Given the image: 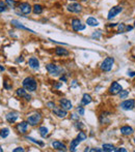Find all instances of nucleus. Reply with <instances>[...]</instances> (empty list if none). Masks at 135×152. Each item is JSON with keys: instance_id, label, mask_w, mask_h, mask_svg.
<instances>
[{"instance_id": "10", "label": "nucleus", "mask_w": 135, "mask_h": 152, "mask_svg": "<svg viewBox=\"0 0 135 152\" xmlns=\"http://www.w3.org/2000/svg\"><path fill=\"white\" fill-rule=\"evenodd\" d=\"M122 89L123 88H122V86L119 84V83L113 82L112 84L110 85V87H109V93L112 94V95H115V94H119Z\"/></svg>"}, {"instance_id": "27", "label": "nucleus", "mask_w": 135, "mask_h": 152, "mask_svg": "<svg viewBox=\"0 0 135 152\" xmlns=\"http://www.w3.org/2000/svg\"><path fill=\"white\" fill-rule=\"evenodd\" d=\"M10 134V129H8L7 127H4V128H2L1 129V139H5V138H7V136Z\"/></svg>"}, {"instance_id": "8", "label": "nucleus", "mask_w": 135, "mask_h": 152, "mask_svg": "<svg viewBox=\"0 0 135 152\" xmlns=\"http://www.w3.org/2000/svg\"><path fill=\"white\" fill-rule=\"evenodd\" d=\"M67 10L70 12H74V14H79V12H81V10H82V6H81L79 3H77V2H73V3L69 4L68 7H67Z\"/></svg>"}, {"instance_id": "48", "label": "nucleus", "mask_w": 135, "mask_h": 152, "mask_svg": "<svg viewBox=\"0 0 135 152\" xmlns=\"http://www.w3.org/2000/svg\"><path fill=\"white\" fill-rule=\"evenodd\" d=\"M134 27H135V21H134Z\"/></svg>"}, {"instance_id": "47", "label": "nucleus", "mask_w": 135, "mask_h": 152, "mask_svg": "<svg viewBox=\"0 0 135 152\" xmlns=\"http://www.w3.org/2000/svg\"><path fill=\"white\" fill-rule=\"evenodd\" d=\"M0 69H1V72H4V67H3V66H0Z\"/></svg>"}, {"instance_id": "12", "label": "nucleus", "mask_w": 135, "mask_h": 152, "mask_svg": "<svg viewBox=\"0 0 135 152\" xmlns=\"http://www.w3.org/2000/svg\"><path fill=\"white\" fill-rule=\"evenodd\" d=\"M53 113H54L57 117H59V118H65L68 115V111L63 108H54L53 109Z\"/></svg>"}, {"instance_id": "5", "label": "nucleus", "mask_w": 135, "mask_h": 152, "mask_svg": "<svg viewBox=\"0 0 135 152\" xmlns=\"http://www.w3.org/2000/svg\"><path fill=\"white\" fill-rule=\"evenodd\" d=\"M41 120H42V115H41L40 113L31 114L30 116H28V118H27V122H28L29 125H31V126L38 125L41 122Z\"/></svg>"}, {"instance_id": "32", "label": "nucleus", "mask_w": 135, "mask_h": 152, "mask_svg": "<svg viewBox=\"0 0 135 152\" xmlns=\"http://www.w3.org/2000/svg\"><path fill=\"white\" fill-rule=\"evenodd\" d=\"M126 25L124 23H121V24L117 25V29H119V32L120 33H123V32H126Z\"/></svg>"}, {"instance_id": "20", "label": "nucleus", "mask_w": 135, "mask_h": 152, "mask_svg": "<svg viewBox=\"0 0 135 152\" xmlns=\"http://www.w3.org/2000/svg\"><path fill=\"white\" fill-rule=\"evenodd\" d=\"M55 54L57 55V56H69V51L66 50V49L61 48V47H57L56 49H55Z\"/></svg>"}, {"instance_id": "34", "label": "nucleus", "mask_w": 135, "mask_h": 152, "mask_svg": "<svg viewBox=\"0 0 135 152\" xmlns=\"http://www.w3.org/2000/svg\"><path fill=\"white\" fill-rule=\"evenodd\" d=\"M102 35V31L101 30H97V31H95L93 34H91V37L93 38H100V36Z\"/></svg>"}, {"instance_id": "38", "label": "nucleus", "mask_w": 135, "mask_h": 152, "mask_svg": "<svg viewBox=\"0 0 135 152\" xmlns=\"http://www.w3.org/2000/svg\"><path fill=\"white\" fill-rule=\"evenodd\" d=\"M115 152H127V149L121 147V148H117V149H115Z\"/></svg>"}, {"instance_id": "6", "label": "nucleus", "mask_w": 135, "mask_h": 152, "mask_svg": "<svg viewBox=\"0 0 135 152\" xmlns=\"http://www.w3.org/2000/svg\"><path fill=\"white\" fill-rule=\"evenodd\" d=\"M71 26H72L74 31H80V30H84L85 29V25L82 24L79 19H73L72 22H71Z\"/></svg>"}, {"instance_id": "14", "label": "nucleus", "mask_w": 135, "mask_h": 152, "mask_svg": "<svg viewBox=\"0 0 135 152\" xmlns=\"http://www.w3.org/2000/svg\"><path fill=\"white\" fill-rule=\"evenodd\" d=\"M12 25L13 26H15L16 28H18V29H22V30H26V31H29V32H32V33H35L33 30H31V29H29L28 27H25L24 25H22V23H20L19 21H17V20H12Z\"/></svg>"}, {"instance_id": "46", "label": "nucleus", "mask_w": 135, "mask_h": 152, "mask_svg": "<svg viewBox=\"0 0 135 152\" xmlns=\"http://www.w3.org/2000/svg\"><path fill=\"white\" fill-rule=\"evenodd\" d=\"M60 83H57V84L56 85H55V87H56V88H59V87H60Z\"/></svg>"}, {"instance_id": "25", "label": "nucleus", "mask_w": 135, "mask_h": 152, "mask_svg": "<svg viewBox=\"0 0 135 152\" xmlns=\"http://www.w3.org/2000/svg\"><path fill=\"white\" fill-rule=\"evenodd\" d=\"M32 12L35 15H41L43 12V6L40 5V4H35L32 7Z\"/></svg>"}, {"instance_id": "28", "label": "nucleus", "mask_w": 135, "mask_h": 152, "mask_svg": "<svg viewBox=\"0 0 135 152\" xmlns=\"http://www.w3.org/2000/svg\"><path fill=\"white\" fill-rule=\"evenodd\" d=\"M77 139H78L80 142L85 141V140H86V134H85V132H79L78 136H77Z\"/></svg>"}, {"instance_id": "36", "label": "nucleus", "mask_w": 135, "mask_h": 152, "mask_svg": "<svg viewBox=\"0 0 135 152\" xmlns=\"http://www.w3.org/2000/svg\"><path fill=\"white\" fill-rule=\"evenodd\" d=\"M47 106H48V108H50V109H52V110H53V109H54V108H56V107H55V104H54V102H48V104H47Z\"/></svg>"}, {"instance_id": "2", "label": "nucleus", "mask_w": 135, "mask_h": 152, "mask_svg": "<svg viewBox=\"0 0 135 152\" xmlns=\"http://www.w3.org/2000/svg\"><path fill=\"white\" fill-rule=\"evenodd\" d=\"M46 69L48 70V72L51 75V76H54V77H58L60 74H63V68L60 66L56 65V64H53V63H49L46 65Z\"/></svg>"}, {"instance_id": "16", "label": "nucleus", "mask_w": 135, "mask_h": 152, "mask_svg": "<svg viewBox=\"0 0 135 152\" xmlns=\"http://www.w3.org/2000/svg\"><path fill=\"white\" fill-rule=\"evenodd\" d=\"M52 147L55 149V150H58V151H67V146L65 144H63L61 142L59 141H54L52 143Z\"/></svg>"}, {"instance_id": "49", "label": "nucleus", "mask_w": 135, "mask_h": 152, "mask_svg": "<svg viewBox=\"0 0 135 152\" xmlns=\"http://www.w3.org/2000/svg\"><path fill=\"white\" fill-rule=\"evenodd\" d=\"M134 142H135V139H134Z\"/></svg>"}, {"instance_id": "4", "label": "nucleus", "mask_w": 135, "mask_h": 152, "mask_svg": "<svg viewBox=\"0 0 135 152\" xmlns=\"http://www.w3.org/2000/svg\"><path fill=\"white\" fill-rule=\"evenodd\" d=\"M18 10H19V14L20 15H29L32 10V7L29 3L27 2H22V3L19 4L18 6Z\"/></svg>"}, {"instance_id": "33", "label": "nucleus", "mask_w": 135, "mask_h": 152, "mask_svg": "<svg viewBox=\"0 0 135 152\" xmlns=\"http://www.w3.org/2000/svg\"><path fill=\"white\" fill-rule=\"evenodd\" d=\"M6 6H7V4L4 3V1L0 2V12H1V14H3V12L6 10Z\"/></svg>"}, {"instance_id": "11", "label": "nucleus", "mask_w": 135, "mask_h": 152, "mask_svg": "<svg viewBox=\"0 0 135 152\" xmlns=\"http://www.w3.org/2000/svg\"><path fill=\"white\" fill-rule=\"evenodd\" d=\"M59 104H60V107L63 109H65V110H71V109L73 108V104L72 102H71V100H69L68 98H61L60 100H59Z\"/></svg>"}, {"instance_id": "35", "label": "nucleus", "mask_w": 135, "mask_h": 152, "mask_svg": "<svg viewBox=\"0 0 135 152\" xmlns=\"http://www.w3.org/2000/svg\"><path fill=\"white\" fill-rule=\"evenodd\" d=\"M76 111L79 113V115H81V116H82V115H84V113H85V110H84V108H83V107H77Z\"/></svg>"}, {"instance_id": "23", "label": "nucleus", "mask_w": 135, "mask_h": 152, "mask_svg": "<svg viewBox=\"0 0 135 152\" xmlns=\"http://www.w3.org/2000/svg\"><path fill=\"white\" fill-rule=\"evenodd\" d=\"M102 149H103V151L104 152H114L115 151V147L113 146V145H111V144H104L102 146Z\"/></svg>"}, {"instance_id": "3", "label": "nucleus", "mask_w": 135, "mask_h": 152, "mask_svg": "<svg viewBox=\"0 0 135 152\" xmlns=\"http://www.w3.org/2000/svg\"><path fill=\"white\" fill-rule=\"evenodd\" d=\"M113 64H114V59L112 57H106L101 63V69L103 72H110L112 69Z\"/></svg>"}, {"instance_id": "18", "label": "nucleus", "mask_w": 135, "mask_h": 152, "mask_svg": "<svg viewBox=\"0 0 135 152\" xmlns=\"http://www.w3.org/2000/svg\"><path fill=\"white\" fill-rule=\"evenodd\" d=\"M5 119H6V121L10 122V123H14V122L18 119V113H15V112L8 113V114H6Z\"/></svg>"}, {"instance_id": "19", "label": "nucleus", "mask_w": 135, "mask_h": 152, "mask_svg": "<svg viewBox=\"0 0 135 152\" xmlns=\"http://www.w3.org/2000/svg\"><path fill=\"white\" fill-rule=\"evenodd\" d=\"M121 134H124V136H131L133 134V128L131 126H122L121 127Z\"/></svg>"}, {"instance_id": "44", "label": "nucleus", "mask_w": 135, "mask_h": 152, "mask_svg": "<svg viewBox=\"0 0 135 152\" xmlns=\"http://www.w3.org/2000/svg\"><path fill=\"white\" fill-rule=\"evenodd\" d=\"M133 29V26H127L126 27V31H130V30H132Z\"/></svg>"}, {"instance_id": "22", "label": "nucleus", "mask_w": 135, "mask_h": 152, "mask_svg": "<svg viewBox=\"0 0 135 152\" xmlns=\"http://www.w3.org/2000/svg\"><path fill=\"white\" fill-rule=\"evenodd\" d=\"M91 96L87 93L83 94L82 99H81V104H84V106H87V104H91Z\"/></svg>"}, {"instance_id": "17", "label": "nucleus", "mask_w": 135, "mask_h": 152, "mask_svg": "<svg viewBox=\"0 0 135 152\" xmlns=\"http://www.w3.org/2000/svg\"><path fill=\"white\" fill-rule=\"evenodd\" d=\"M28 65L30 66L31 68H33V69H38V68L40 67V62H38V58L31 57V58H29V60H28Z\"/></svg>"}, {"instance_id": "21", "label": "nucleus", "mask_w": 135, "mask_h": 152, "mask_svg": "<svg viewBox=\"0 0 135 152\" xmlns=\"http://www.w3.org/2000/svg\"><path fill=\"white\" fill-rule=\"evenodd\" d=\"M86 24L91 27H97L99 25V21L97 20L96 18H93V17H89V19L86 20Z\"/></svg>"}, {"instance_id": "42", "label": "nucleus", "mask_w": 135, "mask_h": 152, "mask_svg": "<svg viewBox=\"0 0 135 152\" xmlns=\"http://www.w3.org/2000/svg\"><path fill=\"white\" fill-rule=\"evenodd\" d=\"M60 81H63V82H67V77H66V76H61V77H60Z\"/></svg>"}, {"instance_id": "9", "label": "nucleus", "mask_w": 135, "mask_h": 152, "mask_svg": "<svg viewBox=\"0 0 135 152\" xmlns=\"http://www.w3.org/2000/svg\"><path fill=\"white\" fill-rule=\"evenodd\" d=\"M122 10H123V7H122V6H113V7L108 12V15H107V19H108V20H111L112 18L117 17V15H119L120 12H122Z\"/></svg>"}, {"instance_id": "24", "label": "nucleus", "mask_w": 135, "mask_h": 152, "mask_svg": "<svg viewBox=\"0 0 135 152\" xmlns=\"http://www.w3.org/2000/svg\"><path fill=\"white\" fill-rule=\"evenodd\" d=\"M79 144H80V141H79L77 138L74 139V140H72V142H71V144H70V150L76 151V147L78 146Z\"/></svg>"}, {"instance_id": "30", "label": "nucleus", "mask_w": 135, "mask_h": 152, "mask_svg": "<svg viewBox=\"0 0 135 152\" xmlns=\"http://www.w3.org/2000/svg\"><path fill=\"white\" fill-rule=\"evenodd\" d=\"M5 3L7 4L8 7H10V8H15V6H16L17 2L15 1V0H5Z\"/></svg>"}, {"instance_id": "31", "label": "nucleus", "mask_w": 135, "mask_h": 152, "mask_svg": "<svg viewBox=\"0 0 135 152\" xmlns=\"http://www.w3.org/2000/svg\"><path fill=\"white\" fill-rule=\"evenodd\" d=\"M26 139L27 140H29V141H31V142H33L34 144H38V145H40V146H44V143L43 142H41V141H36L35 139H33V138H31V137H26Z\"/></svg>"}, {"instance_id": "26", "label": "nucleus", "mask_w": 135, "mask_h": 152, "mask_svg": "<svg viewBox=\"0 0 135 152\" xmlns=\"http://www.w3.org/2000/svg\"><path fill=\"white\" fill-rule=\"evenodd\" d=\"M38 132H40L41 137L45 138V137H46L47 134H48V128L45 127V126H41V127L38 128Z\"/></svg>"}, {"instance_id": "29", "label": "nucleus", "mask_w": 135, "mask_h": 152, "mask_svg": "<svg viewBox=\"0 0 135 152\" xmlns=\"http://www.w3.org/2000/svg\"><path fill=\"white\" fill-rule=\"evenodd\" d=\"M119 95H120V98H122V99H124V98H127V96L129 95V91H128V90H123V89H122L121 92L119 93Z\"/></svg>"}, {"instance_id": "1", "label": "nucleus", "mask_w": 135, "mask_h": 152, "mask_svg": "<svg viewBox=\"0 0 135 152\" xmlns=\"http://www.w3.org/2000/svg\"><path fill=\"white\" fill-rule=\"evenodd\" d=\"M23 87L26 89L28 92H33L36 90V87H38V84H36V81L34 80L31 77H27L23 80L22 82Z\"/></svg>"}, {"instance_id": "41", "label": "nucleus", "mask_w": 135, "mask_h": 152, "mask_svg": "<svg viewBox=\"0 0 135 152\" xmlns=\"http://www.w3.org/2000/svg\"><path fill=\"white\" fill-rule=\"evenodd\" d=\"M13 151H14V152H23V151H24V149H23L22 147H18V148L14 149Z\"/></svg>"}, {"instance_id": "43", "label": "nucleus", "mask_w": 135, "mask_h": 152, "mask_svg": "<svg viewBox=\"0 0 135 152\" xmlns=\"http://www.w3.org/2000/svg\"><path fill=\"white\" fill-rule=\"evenodd\" d=\"M128 76L134 77V76H135V72H128Z\"/></svg>"}, {"instance_id": "15", "label": "nucleus", "mask_w": 135, "mask_h": 152, "mask_svg": "<svg viewBox=\"0 0 135 152\" xmlns=\"http://www.w3.org/2000/svg\"><path fill=\"white\" fill-rule=\"evenodd\" d=\"M26 89L23 87V88H19V89H17V95L19 96V97H24L26 100H30L31 99V96L29 95V94H27L26 93Z\"/></svg>"}, {"instance_id": "45", "label": "nucleus", "mask_w": 135, "mask_h": 152, "mask_svg": "<svg viewBox=\"0 0 135 152\" xmlns=\"http://www.w3.org/2000/svg\"><path fill=\"white\" fill-rule=\"evenodd\" d=\"M17 61H18V62H23V61H24V58H23V57L21 56L20 58H18V60H17Z\"/></svg>"}, {"instance_id": "13", "label": "nucleus", "mask_w": 135, "mask_h": 152, "mask_svg": "<svg viewBox=\"0 0 135 152\" xmlns=\"http://www.w3.org/2000/svg\"><path fill=\"white\" fill-rule=\"evenodd\" d=\"M28 122L27 121H22L20 123L17 124V129L20 134H25L27 132V128H28Z\"/></svg>"}, {"instance_id": "7", "label": "nucleus", "mask_w": 135, "mask_h": 152, "mask_svg": "<svg viewBox=\"0 0 135 152\" xmlns=\"http://www.w3.org/2000/svg\"><path fill=\"white\" fill-rule=\"evenodd\" d=\"M120 107H121V109H123V110H125V111H130L133 108H135V100L134 99L124 100L123 102H121Z\"/></svg>"}, {"instance_id": "37", "label": "nucleus", "mask_w": 135, "mask_h": 152, "mask_svg": "<svg viewBox=\"0 0 135 152\" xmlns=\"http://www.w3.org/2000/svg\"><path fill=\"white\" fill-rule=\"evenodd\" d=\"M71 118H72L73 120H79V116L76 114H71Z\"/></svg>"}, {"instance_id": "50", "label": "nucleus", "mask_w": 135, "mask_h": 152, "mask_svg": "<svg viewBox=\"0 0 135 152\" xmlns=\"http://www.w3.org/2000/svg\"><path fill=\"white\" fill-rule=\"evenodd\" d=\"M134 152H135V150H134Z\"/></svg>"}, {"instance_id": "39", "label": "nucleus", "mask_w": 135, "mask_h": 152, "mask_svg": "<svg viewBox=\"0 0 135 152\" xmlns=\"http://www.w3.org/2000/svg\"><path fill=\"white\" fill-rule=\"evenodd\" d=\"M76 127L79 128V129H82V128H83V124L81 123V122H77V123H76Z\"/></svg>"}, {"instance_id": "40", "label": "nucleus", "mask_w": 135, "mask_h": 152, "mask_svg": "<svg viewBox=\"0 0 135 152\" xmlns=\"http://www.w3.org/2000/svg\"><path fill=\"white\" fill-rule=\"evenodd\" d=\"M89 151H91V152H101V151H103V149H100V148H93V149H89Z\"/></svg>"}]
</instances>
